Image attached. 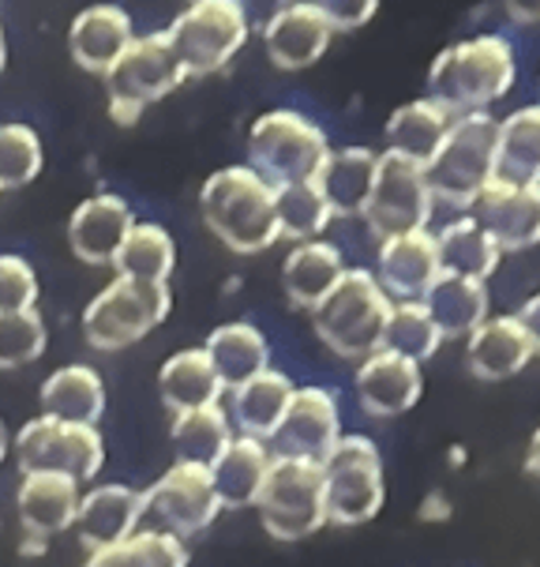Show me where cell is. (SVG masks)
Listing matches in <instances>:
<instances>
[{
	"label": "cell",
	"instance_id": "obj_1",
	"mask_svg": "<svg viewBox=\"0 0 540 567\" xmlns=\"http://www.w3.org/2000/svg\"><path fill=\"white\" fill-rule=\"evenodd\" d=\"M518 80L515 45L503 34L461 38L436 53L428 69V99L447 105L455 117L461 113H488V105L507 99Z\"/></svg>",
	"mask_w": 540,
	"mask_h": 567
},
{
	"label": "cell",
	"instance_id": "obj_2",
	"mask_svg": "<svg viewBox=\"0 0 540 567\" xmlns=\"http://www.w3.org/2000/svg\"><path fill=\"white\" fill-rule=\"evenodd\" d=\"M199 215L229 252L259 256L278 245L274 188L248 166H221L199 188Z\"/></svg>",
	"mask_w": 540,
	"mask_h": 567
},
{
	"label": "cell",
	"instance_id": "obj_3",
	"mask_svg": "<svg viewBox=\"0 0 540 567\" xmlns=\"http://www.w3.org/2000/svg\"><path fill=\"white\" fill-rule=\"evenodd\" d=\"M496 117L491 113H461L450 121L447 136L424 162L432 204H447L469 215L472 199L496 181Z\"/></svg>",
	"mask_w": 540,
	"mask_h": 567
},
{
	"label": "cell",
	"instance_id": "obj_4",
	"mask_svg": "<svg viewBox=\"0 0 540 567\" xmlns=\"http://www.w3.org/2000/svg\"><path fill=\"white\" fill-rule=\"evenodd\" d=\"M391 297L380 290V282L364 267H345L338 286L312 312L315 339H320L334 358L361 364L383 350V331H387Z\"/></svg>",
	"mask_w": 540,
	"mask_h": 567
},
{
	"label": "cell",
	"instance_id": "obj_5",
	"mask_svg": "<svg viewBox=\"0 0 540 567\" xmlns=\"http://www.w3.org/2000/svg\"><path fill=\"white\" fill-rule=\"evenodd\" d=\"M323 470V512L331 526H364L387 504L383 451L364 432H342Z\"/></svg>",
	"mask_w": 540,
	"mask_h": 567
},
{
	"label": "cell",
	"instance_id": "obj_6",
	"mask_svg": "<svg viewBox=\"0 0 540 567\" xmlns=\"http://www.w3.org/2000/svg\"><path fill=\"white\" fill-rule=\"evenodd\" d=\"M169 309H173L169 286L117 275L83 309V339L98 353H121L147 339L154 327L166 323Z\"/></svg>",
	"mask_w": 540,
	"mask_h": 567
},
{
	"label": "cell",
	"instance_id": "obj_7",
	"mask_svg": "<svg viewBox=\"0 0 540 567\" xmlns=\"http://www.w3.org/2000/svg\"><path fill=\"white\" fill-rule=\"evenodd\" d=\"M326 151V132L297 110H270L248 128V169L259 173L270 188L312 181Z\"/></svg>",
	"mask_w": 540,
	"mask_h": 567
},
{
	"label": "cell",
	"instance_id": "obj_8",
	"mask_svg": "<svg viewBox=\"0 0 540 567\" xmlns=\"http://www.w3.org/2000/svg\"><path fill=\"white\" fill-rule=\"evenodd\" d=\"M102 80L105 94H110V121L121 124V128H132L147 113V105L173 94L188 75L180 69L166 31H154L132 38L128 50L117 56V64Z\"/></svg>",
	"mask_w": 540,
	"mask_h": 567
},
{
	"label": "cell",
	"instance_id": "obj_9",
	"mask_svg": "<svg viewBox=\"0 0 540 567\" xmlns=\"http://www.w3.org/2000/svg\"><path fill=\"white\" fill-rule=\"evenodd\" d=\"M12 455L19 474H64L86 485L105 466V436L98 425H72L38 413L12 436Z\"/></svg>",
	"mask_w": 540,
	"mask_h": 567
},
{
	"label": "cell",
	"instance_id": "obj_10",
	"mask_svg": "<svg viewBox=\"0 0 540 567\" xmlns=\"http://www.w3.org/2000/svg\"><path fill=\"white\" fill-rule=\"evenodd\" d=\"M256 512L274 542H308L326 526L323 470L304 458H270L267 482L259 488Z\"/></svg>",
	"mask_w": 540,
	"mask_h": 567
},
{
	"label": "cell",
	"instance_id": "obj_11",
	"mask_svg": "<svg viewBox=\"0 0 540 567\" xmlns=\"http://www.w3.org/2000/svg\"><path fill=\"white\" fill-rule=\"evenodd\" d=\"M166 38L188 80L215 75L245 50L248 12L237 0H191L166 27Z\"/></svg>",
	"mask_w": 540,
	"mask_h": 567
},
{
	"label": "cell",
	"instance_id": "obj_12",
	"mask_svg": "<svg viewBox=\"0 0 540 567\" xmlns=\"http://www.w3.org/2000/svg\"><path fill=\"white\" fill-rule=\"evenodd\" d=\"M436 204H432L428 181H424V166L413 158H402L394 151L375 155V177L368 204H364L361 218L368 226L375 241L387 237L413 234V229H428V218Z\"/></svg>",
	"mask_w": 540,
	"mask_h": 567
},
{
	"label": "cell",
	"instance_id": "obj_13",
	"mask_svg": "<svg viewBox=\"0 0 540 567\" xmlns=\"http://www.w3.org/2000/svg\"><path fill=\"white\" fill-rule=\"evenodd\" d=\"M147 515L154 518V530H166L173 537H196L207 526H215L221 515L218 493L210 485V470L196 463H173L166 474L154 482L147 493Z\"/></svg>",
	"mask_w": 540,
	"mask_h": 567
},
{
	"label": "cell",
	"instance_id": "obj_14",
	"mask_svg": "<svg viewBox=\"0 0 540 567\" xmlns=\"http://www.w3.org/2000/svg\"><path fill=\"white\" fill-rule=\"evenodd\" d=\"M342 436V406L338 395L326 388H297L293 399L278 421V429L270 432L267 447L274 458H304V463H323L331 455V447Z\"/></svg>",
	"mask_w": 540,
	"mask_h": 567
},
{
	"label": "cell",
	"instance_id": "obj_15",
	"mask_svg": "<svg viewBox=\"0 0 540 567\" xmlns=\"http://www.w3.org/2000/svg\"><path fill=\"white\" fill-rule=\"evenodd\" d=\"M540 350V334L518 312L488 316L472 334H466V369L480 383H499L529 369Z\"/></svg>",
	"mask_w": 540,
	"mask_h": 567
},
{
	"label": "cell",
	"instance_id": "obj_16",
	"mask_svg": "<svg viewBox=\"0 0 540 567\" xmlns=\"http://www.w3.org/2000/svg\"><path fill=\"white\" fill-rule=\"evenodd\" d=\"M147 518V499L139 488L121 485V482H105L86 488L80 496V512H75V537L80 545L91 553H105L113 545L128 542L139 530V523Z\"/></svg>",
	"mask_w": 540,
	"mask_h": 567
},
{
	"label": "cell",
	"instance_id": "obj_17",
	"mask_svg": "<svg viewBox=\"0 0 540 567\" xmlns=\"http://www.w3.org/2000/svg\"><path fill=\"white\" fill-rule=\"evenodd\" d=\"M469 215L499 245V252H526L540 237V185H491L472 199Z\"/></svg>",
	"mask_w": 540,
	"mask_h": 567
},
{
	"label": "cell",
	"instance_id": "obj_18",
	"mask_svg": "<svg viewBox=\"0 0 540 567\" xmlns=\"http://www.w3.org/2000/svg\"><path fill=\"white\" fill-rule=\"evenodd\" d=\"M443 275L439 248L432 229H413V234L387 237L375 248L372 278L391 301H420L428 286Z\"/></svg>",
	"mask_w": 540,
	"mask_h": 567
},
{
	"label": "cell",
	"instance_id": "obj_19",
	"mask_svg": "<svg viewBox=\"0 0 540 567\" xmlns=\"http://www.w3.org/2000/svg\"><path fill=\"white\" fill-rule=\"evenodd\" d=\"M132 226L135 215L128 199L117 192H98V196H86L68 218V248L86 267H113Z\"/></svg>",
	"mask_w": 540,
	"mask_h": 567
},
{
	"label": "cell",
	"instance_id": "obj_20",
	"mask_svg": "<svg viewBox=\"0 0 540 567\" xmlns=\"http://www.w3.org/2000/svg\"><path fill=\"white\" fill-rule=\"evenodd\" d=\"M331 23L323 19L312 0H289L263 23V45L274 69L304 72L326 53L331 45Z\"/></svg>",
	"mask_w": 540,
	"mask_h": 567
},
{
	"label": "cell",
	"instance_id": "obj_21",
	"mask_svg": "<svg viewBox=\"0 0 540 567\" xmlns=\"http://www.w3.org/2000/svg\"><path fill=\"white\" fill-rule=\"evenodd\" d=\"M356 402L375 421L402 417L424 395V369L391 350H375L372 358L356 364Z\"/></svg>",
	"mask_w": 540,
	"mask_h": 567
},
{
	"label": "cell",
	"instance_id": "obj_22",
	"mask_svg": "<svg viewBox=\"0 0 540 567\" xmlns=\"http://www.w3.org/2000/svg\"><path fill=\"white\" fill-rule=\"evenodd\" d=\"M83 485L64 474H23L15 485V518L23 537L53 542L75 526Z\"/></svg>",
	"mask_w": 540,
	"mask_h": 567
},
{
	"label": "cell",
	"instance_id": "obj_23",
	"mask_svg": "<svg viewBox=\"0 0 540 567\" xmlns=\"http://www.w3.org/2000/svg\"><path fill=\"white\" fill-rule=\"evenodd\" d=\"M132 16L117 4H91L68 27V53L83 72L105 75L132 42Z\"/></svg>",
	"mask_w": 540,
	"mask_h": 567
},
{
	"label": "cell",
	"instance_id": "obj_24",
	"mask_svg": "<svg viewBox=\"0 0 540 567\" xmlns=\"http://www.w3.org/2000/svg\"><path fill=\"white\" fill-rule=\"evenodd\" d=\"M345 275V256L342 248L315 237V241H301L289 248L282 259V290L285 301L301 312H315L320 301L338 286V278Z\"/></svg>",
	"mask_w": 540,
	"mask_h": 567
},
{
	"label": "cell",
	"instance_id": "obj_25",
	"mask_svg": "<svg viewBox=\"0 0 540 567\" xmlns=\"http://www.w3.org/2000/svg\"><path fill=\"white\" fill-rule=\"evenodd\" d=\"M270 458L274 455H270V447L263 440H252V436L229 440L226 451L207 466L221 512H245V507H256L259 488L267 482Z\"/></svg>",
	"mask_w": 540,
	"mask_h": 567
},
{
	"label": "cell",
	"instance_id": "obj_26",
	"mask_svg": "<svg viewBox=\"0 0 540 567\" xmlns=\"http://www.w3.org/2000/svg\"><path fill=\"white\" fill-rule=\"evenodd\" d=\"M293 391H297V383L289 380L282 369H263L259 377L237 383V388L229 391V406H226L237 436H252L267 444L270 432L282 421Z\"/></svg>",
	"mask_w": 540,
	"mask_h": 567
},
{
	"label": "cell",
	"instance_id": "obj_27",
	"mask_svg": "<svg viewBox=\"0 0 540 567\" xmlns=\"http://www.w3.org/2000/svg\"><path fill=\"white\" fill-rule=\"evenodd\" d=\"M45 417L72 421V425H98L105 413V380L91 364H61L45 377L38 391Z\"/></svg>",
	"mask_w": 540,
	"mask_h": 567
},
{
	"label": "cell",
	"instance_id": "obj_28",
	"mask_svg": "<svg viewBox=\"0 0 540 567\" xmlns=\"http://www.w3.org/2000/svg\"><path fill=\"white\" fill-rule=\"evenodd\" d=\"M420 305L428 309V316L436 320L443 342L447 339H466L488 320L491 309V293L488 282L477 278H458V275H439L428 286V293L420 297Z\"/></svg>",
	"mask_w": 540,
	"mask_h": 567
},
{
	"label": "cell",
	"instance_id": "obj_29",
	"mask_svg": "<svg viewBox=\"0 0 540 567\" xmlns=\"http://www.w3.org/2000/svg\"><path fill=\"white\" fill-rule=\"evenodd\" d=\"M202 353H207L210 369H215V377L221 380V388L226 391H233L237 383L252 380L263 369H270L267 334L259 331L256 323H245V320L215 327V331L207 334Z\"/></svg>",
	"mask_w": 540,
	"mask_h": 567
},
{
	"label": "cell",
	"instance_id": "obj_30",
	"mask_svg": "<svg viewBox=\"0 0 540 567\" xmlns=\"http://www.w3.org/2000/svg\"><path fill=\"white\" fill-rule=\"evenodd\" d=\"M372 177H375L372 147H342V151L331 147L312 181L323 192L326 204H331L334 218H356L364 204H368Z\"/></svg>",
	"mask_w": 540,
	"mask_h": 567
},
{
	"label": "cell",
	"instance_id": "obj_31",
	"mask_svg": "<svg viewBox=\"0 0 540 567\" xmlns=\"http://www.w3.org/2000/svg\"><path fill=\"white\" fill-rule=\"evenodd\" d=\"M221 395H226V388H221V380L210 369L202 346L177 350L158 369V399L169 413L215 406V402H221Z\"/></svg>",
	"mask_w": 540,
	"mask_h": 567
},
{
	"label": "cell",
	"instance_id": "obj_32",
	"mask_svg": "<svg viewBox=\"0 0 540 567\" xmlns=\"http://www.w3.org/2000/svg\"><path fill=\"white\" fill-rule=\"evenodd\" d=\"M436 248H439V267L443 275H458V278H477V282H488L496 275L499 259V245L480 229V223L472 215H458L450 218L447 226H439L436 234Z\"/></svg>",
	"mask_w": 540,
	"mask_h": 567
},
{
	"label": "cell",
	"instance_id": "obj_33",
	"mask_svg": "<svg viewBox=\"0 0 540 567\" xmlns=\"http://www.w3.org/2000/svg\"><path fill=\"white\" fill-rule=\"evenodd\" d=\"M450 121H455V113L447 110V105L432 102L428 94L424 99H413L398 105V110L387 117V128H383V136H387V151L402 158H413V162H428L432 151L439 147V140L447 136Z\"/></svg>",
	"mask_w": 540,
	"mask_h": 567
},
{
	"label": "cell",
	"instance_id": "obj_34",
	"mask_svg": "<svg viewBox=\"0 0 540 567\" xmlns=\"http://www.w3.org/2000/svg\"><path fill=\"white\" fill-rule=\"evenodd\" d=\"M496 181L537 185L540 181V110L522 105L496 124Z\"/></svg>",
	"mask_w": 540,
	"mask_h": 567
},
{
	"label": "cell",
	"instance_id": "obj_35",
	"mask_svg": "<svg viewBox=\"0 0 540 567\" xmlns=\"http://www.w3.org/2000/svg\"><path fill=\"white\" fill-rule=\"evenodd\" d=\"M233 436H237L233 421H229V413L221 402H215V406L173 413L169 440H173V451H177V463L210 466Z\"/></svg>",
	"mask_w": 540,
	"mask_h": 567
},
{
	"label": "cell",
	"instance_id": "obj_36",
	"mask_svg": "<svg viewBox=\"0 0 540 567\" xmlns=\"http://www.w3.org/2000/svg\"><path fill=\"white\" fill-rule=\"evenodd\" d=\"M113 267H117L121 278L169 286V275L177 271V241L162 223H135L128 237H124Z\"/></svg>",
	"mask_w": 540,
	"mask_h": 567
},
{
	"label": "cell",
	"instance_id": "obj_37",
	"mask_svg": "<svg viewBox=\"0 0 540 567\" xmlns=\"http://www.w3.org/2000/svg\"><path fill=\"white\" fill-rule=\"evenodd\" d=\"M334 223V210L323 199V192L315 188V181H297V185H278L274 188V226L278 241H315L326 234V226Z\"/></svg>",
	"mask_w": 540,
	"mask_h": 567
},
{
	"label": "cell",
	"instance_id": "obj_38",
	"mask_svg": "<svg viewBox=\"0 0 540 567\" xmlns=\"http://www.w3.org/2000/svg\"><path fill=\"white\" fill-rule=\"evenodd\" d=\"M443 346V334L436 320L428 316L420 301H394L387 316V331H383V350L398 353L405 361H432Z\"/></svg>",
	"mask_w": 540,
	"mask_h": 567
},
{
	"label": "cell",
	"instance_id": "obj_39",
	"mask_svg": "<svg viewBox=\"0 0 540 567\" xmlns=\"http://www.w3.org/2000/svg\"><path fill=\"white\" fill-rule=\"evenodd\" d=\"M83 567H188V549L166 530H135L128 542L91 553Z\"/></svg>",
	"mask_w": 540,
	"mask_h": 567
},
{
	"label": "cell",
	"instance_id": "obj_40",
	"mask_svg": "<svg viewBox=\"0 0 540 567\" xmlns=\"http://www.w3.org/2000/svg\"><path fill=\"white\" fill-rule=\"evenodd\" d=\"M42 166H45V147L31 124L23 121L0 124V192L27 188L31 181H38Z\"/></svg>",
	"mask_w": 540,
	"mask_h": 567
},
{
	"label": "cell",
	"instance_id": "obj_41",
	"mask_svg": "<svg viewBox=\"0 0 540 567\" xmlns=\"http://www.w3.org/2000/svg\"><path fill=\"white\" fill-rule=\"evenodd\" d=\"M50 346V327L38 309L0 312V372H15L34 364Z\"/></svg>",
	"mask_w": 540,
	"mask_h": 567
},
{
	"label": "cell",
	"instance_id": "obj_42",
	"mask_svg": "<svg viewBox=\"0 0 540 567\" xmlns=\"http://www.w3.org/2000/svg\"><path fill=\"white\" fill-rule=\"evenodd\" d=\"M38 271L15 252H0V312L38 309Z\"/></svg>",
	"mask_w": 540,
	"mask_h": 567
},
{
	"label": "cell",
	"instance_id": "obj_43",
	"mask_svg": "<svg viewBox=\"0 0 540 567\" xmlns=\"http://www.w3.org/2000/svg\"><path fill=\"white\" fill-rule=\"evenodd\" d=\"M323 12V19L331 23V31H356V27L372 23L380 0H312Z\"/></svg>",
	"mask_w": 540,
	"mask_h": 567
},
{
	"label": "cell",
	"instance_id": "obj_44",
	"mask_svg": "<svg viewBox=\"0 0 540 567\" xmlns=\"http://www.w3.org/2000/svg\"><path fill=\"white\" fill-rule=\"evenodd\" d=\"M503 8L518 27H533L537 12H540V0H503Z\"/></svg>",
	"mask_w": 540,
	"mask_h": 567
},
{
	"label": "cell",
	"instance_id": "obj_45",
	"mask_svg": "<svg viewBox=\"0 0 540 567\" xmlns=\"http://www.w3.org/2000/svg\"><path fill=\"white\" fill-rule=\"evenodd\" d=\"M420 518H424V523H443V518H450V499L443 493H432L428 499H424Z\"/></svg>",
	"mask_w": 540,
	"mask_h": 567
},
{
	"label": "cell",
	"instance_id": "obj_46",
	"mask_svg": "<svg viewBox=\"0 0 540 567\" xmlns=\"http://www.w3.org/2000/svg\"><path fill=\"white\" fill-rule=\"evenodd\" d=\"M8 455H12V432H8L4 417H0V466H4Z\"/></svg>",
	"mask_w": 540,
	"mask_h": 567
},
{
	"label": "cell",
	"instance_id": "obj_47",
	"mask_svg": "<svg viewBox=\"0 0 540 567\" xmlns=\"http://www.w3.org/2000/svg\"><path fill=\"white\" fill-rule=\"evenodd\" d=\"M8 64V38H4V27H0V72H4Z\"/></svg>",
	"mask_w": 540,
	"mask_h": 567
},
{
	"label": "cell",
	"instance_id": "obj_48",
	"mask_svg": "<svg viewBox=\"0 0 540 567\" xmlns=\"http://www.w3.org/2000/svg\"><path fill=\"white\" fill-rule=\"evenodd\" d=\"M188 4H191V0H188ZM237 4H245V0H237Z\"/></svg>",
	"mask_w": 540,
	"mask_h": 567
}]
</instances>
